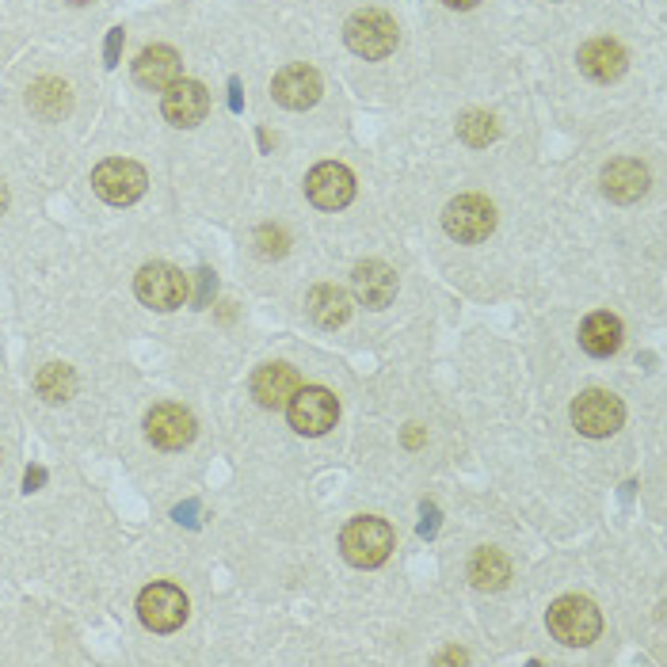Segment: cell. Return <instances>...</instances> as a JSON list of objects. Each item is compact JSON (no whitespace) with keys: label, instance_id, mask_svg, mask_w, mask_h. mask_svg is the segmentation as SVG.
<instances>
[{"label":"cell","instance_id":"5bb4252c","mask_svg":"<svg viewBox=\"0 0 667 667\" xmlns=\"http://www.w3.org/2000/svg\"><path fill=\"white\" fill-rule=\"evenodd\" d=\"M271 92H275V100L283 103V108L305 111L320 100V77H317V69H309V66H286V69H279L275 80H271Z\"/></svg>","mask_w":667,"mask_h":667},{"label":"cell","instance_id":"9a60e30c","mask_svg":"<svg viewBox=\"0 0 667 667\" xmlns=\"http://www.w3.org/2000/svg\"><path fill=\"white\" fill-rule=\"evenodd\" d=\"M602 195L610 199V203H637L641 195L648 191V168L637 165V160H610L607 168H602Z\"/></svg>","mask_w":667,"mask_h":667},{"label":"cell","instance_id":"ffe728a7","mask_svg":"<svg viewBox=\"0 0 667 667\" xmlns=\"http://www.w3.org/2000/svg\"><path fill=\"white\" fill-rule=\"evenodd\" d=\"M580 348L595 359H610L622 348V320L610 313H591L580 325Z\"/></svg>","mask_w":667,"mask_h":667},{"label":"cell","instance_id":"d4e9b609","mask_svg":"<svg viewBox=\"0 0 667 667\" xmlns=\"http://www.w3.org/2000/svg\"><path fill=\"white\" fill-rule=\"evenodd\" d=\"M286 248H291L286 229H279V225H260V229H256V252H260L263 260H279V256H286Z\"/></svg>","mask_w":667,"mask_h":667},{"label":"cell","instance_id":"5b68a950","mask_svg":"<svg viewBox=\"0 0 667 667\" xmlns=\"http://www.w3.org/2000/svg\"><path fill=\"white\" fill-rule=\"evenodd\" d=\"M146 183H149L146 168L134 165V160H118V157L115 160H103V165L92 172L95 195H100L103 203H111V206L138 203V199L146 195Z\"/></svg>","mask_w":667,"mask_h":667},{"label":"cell","instance_id":"ac0fdd59","mask_svg":"<svg viewBox=\"0 0 667 667\" xmlns=\"http://www.w3.org/2000/svg\"><path fill=\"white\" fill-rule=\"evenodd\" d=\"M580 69L595 84H610L625 74V50L610 38H591V43L580 46Z\"/></svg>","mask_w":667,"mask_h":667},{"label":"cell","instance_id":"f546056e","mask_svg":"<svg viewBox=\"0 0 667 667\" xmlns=\"http://www.w3.org/2000/svg\"><path fill=\"white\" fill-rule=\"evenodd\" d=\"M443 4H450V8H473L477 0H443Z\"/></svg>","mask_w":667,"mask_h":667},{"label":"cell","instance_id":"603a6c76","mask_svg":"<svg viewBox=\"0 0 667 667\" xmlns=\"http://www.w3.org/2000/svg\"><path fill=\"white\" fill-rule=\"evenodd\" d=\"M35 389H38V397H43V400H50V405H61V400L74 397L77 374L69 371L66 363H50V366H43V371L35 374Z\"/></svg>","mask_w":667,"mask_h":667},{"label":"cell","instance_id":"cb8c5ba5","mask_svg":"<svg viewBox=\"0 0 667 667\" xmlns=\"http://www.w3.org/2000/svg\"><path fill=\"white\" fill-rule=\"evenodd\" d=\"M457 138L470 149H485L488 142H496V118L485 115V111H465L457 118Z\"/></svg>","mask_w":667,"mask_h":667},{"label":"cell","instance_id":"277c9868","mask_svg":"<svg viewBox=\"0 0 667 667\" xmlns=\"http://www.w3.org/2000/svg\"><path fill=\"white\" fill-rule=\"evenodd\" d=\"M134 291H138L142 305H149L157 313H172L188 302L191 286L188 275L180 268H172V263H146L138 271V279H134Z\"/></svg>","mask_w":667,"mask_h":667},{"label":"cell","instance_id":"83f0119b","mask_svg":"<svg viewBox=\"0 0 667 667\" xmlns=\"http://www.w3.org/2000/svg\"><path fill=\"white\" fill-rule=\"evenodd\" d=\"M436 508H423V522H420V534L428 538V534H436Z\"/></svg>","mask_w":667,"mask_h":667},{"label":"cell","instance_id":"4dcf8cb0","mask_svg":"<svg viewBox=\"0 0 667 667\" xmlns=\"http://www.w3.org/2000/svg\"><path fill=\"white\" fill-rule=\"evenodd\" d=\"M4 211H8V188L0 183V214H4Z\"/></svg>","mask_w":667,"mask_h":667},{"label":"cell","instance_id":"7c38bea8","mask_svg":"<svg viewBox=\"0 0 667 667\" xmlns=\"http://www.w3.org/2000/svg\"><path fill=\"white\" fill-rule=\"evenodd\" d=\"M160 111L172 126L188 131V126H199L211 111V92H206L199 80H176L172 88H165V100H160Z\"/></svg>","mask_w":667,"mask_h":667},{"label":"cell","instance_id":"8fae6325","mask_svg":"<svg viewBox=\"0 0 667 667\" xmlns=\"http://www.w3.org/2000/svg\"><path fill=\"white\" fill-rule=\"evenodd\" d=\"M146 436H149V443L160 450H183L195 443L199 428H195V416H191L188 408L157 405V408H149V416H146Z\"/></svg>","mask_w":667,"mask_h":667},{"label":"cell","instance_id":"f1b7e54d","mask_svg":"<svg viewBox=\"0 0 667 667\" xmlns=\"http://www.w3.org/2000/svg\"><path fill=\"white\" fill-rule=\"evenodd\" d=\"M420 439H423V436H420V431H416V428H408V431H405V443H408V446H420Z\"/></svg>","mask_w":667,"mask_h":667},{"label":"cell","instance_id":"4316f807","mask_svg":"<svg viewBox=\"0 0 667 667\" xmlns=\"http://www.w3.org/2000/svg\"><path fill=\"white\" fill-rule=\"evenodd\" d=\"M43 481H46V473L38 470V465H35V470H27V477H23V493H38V485H43Z\"/></svg>","mask_w":667,"mask_h":667},{"label":"cell","instance_id":"52a82bcc","mask_svg":"<svg viewBox=\"0 0 667 667\" xmlns=\"http://www.w3.org/2000/svg\"><path fill=\"white\" fill-rule=\"evenodd\" d=\"M138 618L152 633H172L188 622V595L176 584H149L138 595Z\"/></svg>","mask_w":667,"mask_h":667},{"label":"cell","instance_id":"8992f818","mask_svg":"<svg viewBox=\"0 0 667 667\" xmlns=\"http://www.w3.org/2000/svg\"><path fill=\"white\" fill-rule=\"evenodd\" d=\"M443 229L457 245H477L496 229V206L481 195H457L443 211Z\"/></svg>","mask_w":667,"mask_h":667},{"label":"cell","instance_id":"e0dca14e","mask_svg":"<svg viewBox=\"0 0 667 667\" xmlns=\"http://www.w3.org/2000/svg\"><path fill=\"white\" fill-rule=\"evenodd\" d=\"M351 291L363 305H371V309H385V305L393 302V294H397V275H393V268H385V263L377 260H366L355 268V275H351Z\"/></svg>","mask_w":667,"mask_h":667},{"label":"cell","instance_id":"7402d4cb","mask_svg":"<svg viewBox=\"0 0 667 667\" xmlns=\"http://www.w3.org/2000/svg\"><path fill=\"white\" fill-rule=\"evenodd\" d=\"M470 580H473V588H481V591L508 588V580H511L508 557H504L500 550H493V545L477 550V553H473V561H470Z\"/></svg>","mask_w":667,"mask_h":667},{"label":"cell","instance_id":"7a4b0ae2","mask_svg":"<svg viewBox=\"0 0 667 667\" xmlns=\"http://www.w3.org/2000/svg\"><path fill=\"white\" fill-rule=\"evenodd\" d=\"M602 630V618L595 602L580 599V595H565L550 607V633L568 648H588Z\"/></svg>","mask_w":667,"mask_h":667},{"label":"cell","instance_id":"2e32d148","mask_svg":"<svg viewBox=\"0 0 667 667\" xmlns=\"http://www.w3.org/2000/svg\"><path fill=\"white\" fill-rule=\"evenodd\" d=\"M297 389H302V385H297V371L286 363H268L252 374V397L260 400L263 408H275V412L291 405Z\"/></svg>","mask_w":667,"mask_h":667},{"label":"cell","instance_id":"1f68e13d","mask_svg":"<svg viewBox=\"0 0 667 667\" xmlns=\"http://www.w3.org/2000/svg\"><path fill=\"white\" fill-rule=\"evenodd\" d=\"M69 4H88V0H69Z\"/></svg>","mask_w":667,"mask_h":667},{"label":"cell","instance_id":"d6986e66","mask_svg":"<svg viewBox=\"0 0 667 667\" xmlns=\"http://www.w3.org/2000/svg\"><path fill=\"white\" fill-rule=\"evenodd\" d=\"M27 108L31 115H38L43 123H58V118H66L69 108H74V92H69L66 80L38 77L35 84L27 88Z\"/></svg>","mask_w":667,"mask_h":667},{"label":"cell","instance_id":"3957f363","mask_svg":"<svg viewBox=\"0 0 667 667\" xmlns=\"http://www.w3.org/2000/svg\"><path fill=\"white\" fill-rule=\"evenodd\" d=\"M340 550L355 568H377L393 553L389 522H382L374 516L351 519L348 527H343V534H340Z\"/></svg>","mask_w":667,"mask_h":667},{"label":"cell","instance_id":"484cf974","mask_svg":"<svg viewBox=\"0 0 667 667\" xmlns=\"http://www.w3.org/2000/svg\"><path fill=\"white\" fill-rule=\"evenodd\" d=\"M118 46H123V27H115L108 38V66H118Z\"/></svg>","mask_w":667,"mask_h":667},{"label":"cell","instance_id":"30bf717a","mask_svg":"<svg viewBox=\"0 0 667 667\" xmlns=\"http://www.w3.org/2000/svg\"><path fill=\"white\" fill-rule=\"evenodd\" d=\"M305 195L320 211H343L355 199V176L343 165H336V160H325V165H317L305 176Z\"/></svg>","mask_w":667,"mask_h":667},{"label":"cell","instance_id":"9c48e42d","mask_svg":"<svg viewBox=\"0 0 667 667\" xmlns=\"http://www.w3.org/2000/svg\"><path fill=\"white\" fill-rule=\"evenodd\" d=\"M286 412H291V428L297 436H325L328 428H336L340 405H336L332 393L320 389V385H305V389H297L291 397Z\"/></svg>","mask_w":667,"mask_h":667},{"label":"cell","instance_id":"4fadbf2b","mask_svg":"<svg viewBox=\"0 0 667 667\" xmlns=\"http://www.w3.org/2000/svg\"><path fill=\"white\" fill-rule=\"evenodd\" d=\"M134 80L152 92H165L176 80H183V61L172 46H146L134 61Z\"/></svg>","mask_w":667,"mask_h":667},{"label":"cell","instance_id":"ba28073f","mask_svg":"<svg viewBox=\"0 0 667 667\" xmlns=\"http://www.w3.org/2000/svg\"><path fill=\"white\" fill-rule=\"evenodd\" d=\"M625 420V408L622 400L614 397V393H602V389H588L576 397L573 405V423L580 436L588 439H607L614 436L618 428H622Z\"/></svg>","mask_w":667,"mask_h":667},{"label":"cell","instance_id":"44dd1931","mask_svg":"<svg viewBox=\"0 0 667 667\" xmlns=\"http://www.w3.org/2000/svg\"><path fill=\"white\" fill-rule=\"evenodd\" d=\"M305 309H309L313 325L340 328L351 317V297L340 286H313L309 297H305Z\"/></svg>","mask_w":667,"mask_h":667},{"label":"cell","instance_id":"6da1fadb","mask_svg":"<svg viewBox=\"0 0 667 667\" xmlns=\"http://www.w3.org/2000/svg\"><path fill=\"white\" fill-rule=\"evenodd\" d=\"M343 43L366 61L389 58L397 50V20L382 8H363L343 23Z\"/></svg>","mask_w":667,"mask_h":667}]
</instances>
